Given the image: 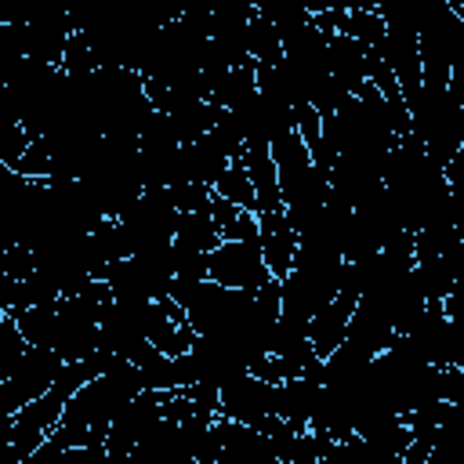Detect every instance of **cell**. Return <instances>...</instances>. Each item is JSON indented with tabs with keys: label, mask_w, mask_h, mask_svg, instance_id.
Here are the masks:
<instances>
[{
	"label": "cell",
	"mask_w": 464,
	"mask_h": 464,
	"mask_svg": "<svg viewBox=\"0 0 464 464\" xmlns=\"http://www.w3.org/2000/svg\"><path fill=\"white\" fill-rule=\"evenodd\" d=\"M116 221L123 225V232H127L134 250L170 243L174 228H178V207H174L170 188H141L134 196V203Z\"/></svg>",
	"instance_id": "6da1fadb"
},
{
	"label": "cell",
	"mask_w": 464,
	"mask_h": 464,
	"mask_svg": "<svg viewBox=\"0 0 464 464\" xmlns=\"http://www.w3.org/2000/svg\"><path fill=\"white\" fill-rule=\"evenodd\" d=\"M62 359L47 348H25V355L18 359V366L11 370L7 381H0V417H14L22 406H29L33 399H40L54 377L62 373Z\"/></svg>",
	"instance_id": "7a4b0ae2"
},
{
	"label": "cell",
	"mask_w": 464,
	"mask_h": 464,
	"mask_svg": "<svg viewBox=\"0 0 464 464\" xmlns=\"http://www.w3.org/2000/svg\"><path fill=\"white\" fill-rule=\"evenodd\" d=\"M214 413L221 420H232V424L265 428L276 417V384H268V381H261L254 373H239L236 381H228L218 392Z\"/></svg>",
	"instance_id": "3957f363"
},
{
	"label": "cell",
	"mask_w": 464,
	"mask_h": 464,
	"mask_svg": "<svg viewBox=\"0 0 464 464\" xmlns=\"http://www.w3.org/2000/svg\"><path fill=\"white\" fill-rule=\"evenodd\" d=\"M207 279L228 290H261L265 283H272L265 261H261V246L257 243H218L207 254Z\"/></svg>",
	"instance_id": "277c9868"
},
{
	"label": "cell",
	"mask_w": 464,
	"mask_h": 464,
	"mask_svg": "<svg viewBox=\"0 0 464 464\" xmlns=\"http://www.w3.org/2000/svg\"><path fill=\"white\" fill-rule=\"evenodd\" d=\"M355 301H359V294H355L352 286L341 283L337 297H334L330 304H323V308L312 315V323H308V348L315 352L319 362L344 341V334H348V319H352V312H355Z\"/></svg>",
	"instance_id": "5b68a950"
},
{
	"label": "cell",
	"mask_w": 464,
	"mask_h": 464,
	"mask_svg": "<svg viewBox=\"0 0 464 464\" xmlns=\"http://www.w3.org/2000/svg\"><path fill=\"white\" fill-rule=\"evenodd\" d=\"M257 246H261V261H265L268 276L276 283H283L294 268V257H297V232L290 228L283 210L257 214Z\"/></svg>",
	"instance_id": "8992f818"
},
{
	"label": "cell",
	"mask_w": 464,
	"mask_h": 464,
	"mask_svg": "<svg viewBox=\"0 0 464 464\" xmlns=\"http://www.w3.org/2000/svg\"><path fill=\"white\" fill-rule=\"evenodd\" d=\"M239 163L254 185V199H257V214H276L283 210V199H279V178H276V163H272V152L268 145H246L239 152Z\"/></svg>",
	"instance_id": "52a82bcc"
},
{
	"label": "cell",
	"mask_w": 464,
	"mask_h": 464,
	"mask_svg": "<svg viewBox=\"0 0 464 464\" xmlns=\"http://www.w3.org/2000/svg\"><path fill=\"white\" fill-rule=\"evenodd\" d=\"M174 243H181V246H188V250H199V254H210V250L221 243L218 225L210 221L207 207H203V210H192V214H178Z\"/></svg>",
	"instance_id": "ba28073f"
},
{
	"label": "cell",
	"mask_w": 464,
	"mask_h": 464,
	"mask_svg": "<svg viewBox=\"0 0 464 464\" xmlns=\"http://www.w3.org/2000/svg\"><path fill=\"white\" fill-rule=\"evenodd\" d=\"M210 192H214L218 199L232 203V207H239V210H250V214H257L254 185H250V178H246V170H243V163H239V160H232V163H228V167L218 174V181L210 185Z\"/></svg>",
	"instance_id": "9c48e42d"
},
{
	"label": "cell",
	"mask_w": 464,
	"mask_h": 464,
	"mask_svg": "<svg viewBox=\"0 0 464 464\" xmlns=\"http://www.w3.org/2000/svg\"><path fill=\"white\" fill-rule=\"evenodd\" d=\"M0 464H22L11 446V417H0Z\"/></svg>",
	"instance_id": "30bf717a"
}]
</instances>
